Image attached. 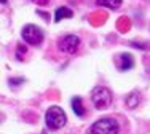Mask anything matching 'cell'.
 <instances>
[{
	"label": "cell",
	"mask_w": 150,
	"mask_h": 134,
	"mask_svg": "<svg viewBox=\"0 0 150 134\" xmlns=\"http://www.w3.org/2000/svg\"><path fill=\"white\" fill-rule=\"evenodd\" d=\"M23 38L29 45H40L43 42V32L35 24H27L23 29Z\"/></svg>",
	"instance_id": "277c9868"
},
{
	"label": "cell",
	"mask_w": 150,
	"mask_h": 134,
	"mask_svg": "<svg viewBox=\"0 0 150 134\" xmlns=\"http://www.w3.org/2000/svg\"><path fill=\"white\" fill-rule=\"evenodd\" d=\"M80 47V38L77 35H66L58 42V48L64 53H69V54H74L75 51Z\"/></svg>",
	"instance_id": "5b68a950"
},
{
	"label": "cell",
	"mask_w": 150,
	"mask_h": 134,
	"mask_svg": "<svg viewBox=\"0 0 150 134\" xmlns=\"http://www.w3.org/2000/svg\"><path fill=\"white\" fill-rule=\"evenodd\" d=\"M139 99H141V94H139L137 91H133V93H129L126 96V105L129 109H134L136 105L139 104Z\"/></svg>",
	"instance_id": "30bf717a"
},
{
	"label": "cell",
	"mask_w": 150,
	"mask_h": 134,
	"mask_svg": "<svg viewBox=\"0 0 150 134\" xmlns=\"http://www.w3.org/2000/svg\"><path fill=\"white\" fill-rule=\"evenodd\" d=\"M120 125L113 118H101L90 128V134H118Z\"/></svg>",
	"instance_id": "7a4b0ae2"
},
{
	"label": "cell",
	"mask_w": 150,
	"mask_h": 134,
	"mask_svg": "<svg viewBox=\"0 0 150 134\" xmlns=\"http://www.w3.org/2000/svg\"><path fill=\"white\" fill-rule=\"evenodd\" d=\"M2 3H6V0H2Z\"/></svg>",
	"instance_id": "4fadbf2b"
},
{
	"label": "cell",
	"mask_w": 150,
	"mask_h": 134,
	"mask_svg": "<svg viewBox=\"0 0 150 134\" xmlns=\"http://www.w3.org/2000/svg\"><path fill=\"white\" fill-rule=\"evenodd\" d=\"M74 16V11L67 6H59L58 10L54 11V21L59 23L61 19H66V18H72Z\"/></svg>",
	"instance_id": "52a82bcc"
},
{
	"label": "cell",
	"mask_w": 150,
	"mask_h": 134,
	"mask_svg": "<svg viewBox=\"0 0 150 134\" xmlns=\"http://www.w3.org/2000/svg\"><path fill=\"white\" fill-rule=\"evenodd\" d=\"M72 109L78 117H83L85 115V107H83V104H81V97H78V96L72 97Z\"/></svg>",
	"instance_id": "9c48e42d"
},
{
	"label": "cell",
	"mask_w": 150,
	"mask_h": 134,
	"mask_svg": "<svg viewBox=\"0 0 150 134\" xmlns=\"http://www.w3.org/2000/svg\"><path fill=\"white\" fill-rule=\"evenodd\" d=\"M45 121H46V126L50 129H61L64 125L67 123V115L66 112L62 110L58 105H53L46 110V115H45Z\"/></svg>",
	"instance_id": "6da1fadb"
},
{
	"label": "cell",
	"mask_w": 150,
	"mask_h": 134,
	"mask_svg": "<svg viewBox=\"0 0 150 134\" xmlns=\"http://www.w3.org/2000/svg\"><path fill=\"white\" fill-rule=\"evenodd\" d=\"M23 82H24V78H10V85H18Z\"/></svg>",
	"instance_id": "8fae6325"
},
{
	"label": "cell",
	"mask_w": 150,
	"mask_h": 134,
	"mask_svg": "<svg viewBox=\"0 0 150 134\" xmlns=\"http://www.w3.org/2000/svg\"><path fill=\"white\" fill-rule=\"evenodd\" d=\"M96 3L101 5V6H105V8H109V10H117L121 6L123 0H98Z\"/></svg>",
	"instance_id": "ba28073f"
},
{
	"label": "cell",
	"mask_w": 150,
	"mask_h": 134,
	"mask_svg": "<svg viewBox=\"0 0 150 134\" xmlns=\"http://www.w3.org/2000/svg\"><path fill=\"white\" fill-rule=\"evenodd\" d=\"M91 101H93V105L98 110H104V109H107L112 104V91L104 86L94 88L91 93Z\"/></svg>",
	"instance_id": "3957f363"
},
{
	"label": "cell",
	"mask_w": 150,
	"mask_h": 134,
	"mask_svg": "<svg viewBox=\"0 0 150 134\" xmlns=\"http://www.w3.org/2000/svg\"><path fill=\"white\" fill-rule=\"evenodd\" d=\"M134 67V56L131 53H121L118 56V69L120 70H131Z\"/></svg>",
	"instance_id": "8992f818"
},
{
	"label": "cell",
	"mask_w": 150,
	"mask_h": 134,
	"mask_svg": "<svg viewBox=\"0 0 150 134\" xmlns=\"http://www.w3.org/2000/svg\"><path fill=\"white\" fill-rule=\"evenodd\" d=\"M34 3H37V5H46L48 3V0H32Z\"/></svg>",
	"instance_id": "7c38bea8"
}]
</instances>
